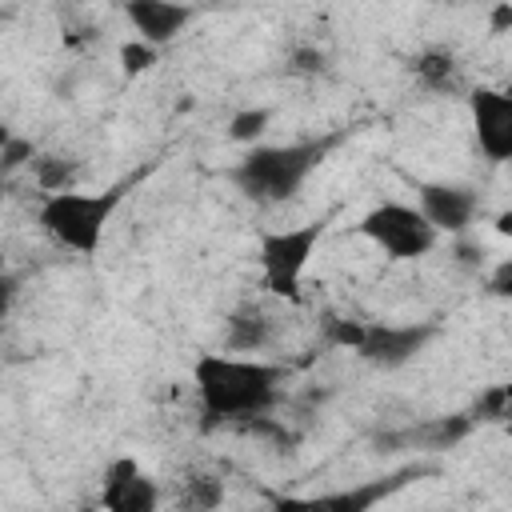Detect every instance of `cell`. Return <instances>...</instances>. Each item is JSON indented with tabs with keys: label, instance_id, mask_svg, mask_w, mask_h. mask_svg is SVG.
Segmentation results:
<instances>
[{
	"label": "cell",
	"instance_id": "6da1fadb",
	"mask_svg": "<svg viewBox=\"0 0 512 512\" xmlns=\"http://www.w3.org/2000/svg\"><path fill=\"white\" fill-rule=\"evenodd\" d=\"M288 384V368L272 364L264 356H240V352H200L192 360V392L200 404V416L208 428L220 424H248L268 416Z\"/></svg>",
	"mask_w": 512,
	"mask_h": 512
},
{
	"label": "cell",
	"instance_id": "7a4b0ae2",
	"mask_svg": "<svg viewBox=\"0 0 512 512\" xmlns=\"http://www.w3.org/2000/svg\"><path fill=\"white\" fill-rule=\"evenodd\" d=\"M328 156V140H288V144H256L244 148V156L228 168L232 188L260 204V208H276L288 204L308 176L324 164Z\"/></svg>",
	"mask_w": 512,
	"mask_h": 512
},
{
	"label": "cell",
	"instance_id": "3957f363",
	"mask_svg": "<svg viewBox=\"0 0 512 512\" xmlns=\"http://www.w3.org/2000/svg\"><path fill=\"white\" fill-rule=\"evenodd\" d=\"M128 196V184H108V188H64V192H44L36 204V228L64 252L72 256H96L104 248L108 224L120 212Z\"/></svg>",
	"mask_w": 512,
	"mask_h": 512
},
{
	"label": "cell",
	"instance_id": "277c9868",
	"mask_svg": "<svg viewBox=\"0 0 512 512\" xmlns=\"http://www.w3.org/2000/svg\"><path fill=\"white\" fill-rule=\"evenodd\" d=\"M328 236V220H304L288 228H268L256 240V268H260V288L276 300H296L300 284L312 268L316 248Z\"/></svg>",
	"mask_w": 512,
	"mask_h": 512
},
{
	"label": "cell",
	"instance_id": "5b68a950",
	"mask_svg": "<svg viewBox=\"0 0 512 512\" xmlns=\"http://www.w3.org/2000/svg\"><path fill=\"white\" fill-rule=\"evenodd\" d=\"M356 232L376 252H384L396 264H416V260L432 256L436 244H440V232L432 228V220L416 204H408V200H380V204H372L360 216Z\"/></svg>",
	"mask_w": 512,
	"mask_h": 512
},
{
	"label": "cell",
	"instance_id": "8992f818",
	"mask_svg": "<svg viewBox=\"0 0 512 512\" xmlns=\"http://www.w3.org/2000/svg\"><path fill=\"white\" fill-rule=\"evenodd\" d=\"M468 128L476 152L504 168L512 164V84H480L468 92Z\"/></svg>",
	"mask_w": 512,
	"mask_h": 512
},
{
	"label": "cell",
	"instance_id": "52a82bcc",
	"mask_svg": "<svg viewBox=\"0 0 512 512\" xmlns=\"http://www.w3.org/2000/svg\"><path fill=\"white\" fill-rule=\"evenodd\" d=\"M412 476H416V468H404V472L376 476V480H360V484H348V488L276 496L268 512H372L380 500H388L392 492H400Z\"/></svg>",
	"mask_w": 512,
	"mask_h": 512
},
{
	"label": "cell",
	"instance_id": "ba28073f",
	"mask_svg": "<svg viewBox=\"0 0 512 512\" xmlns=\"http://www.w3.org/2000/svg\"><path fill=\"white\" fill-rule=\"evenodd\" d=\"M160 504H164V488L136 456L108 460L96 492L100 512H160Z\"/></svg>",
	"mask_w": 512,
	"mask_h": 512
},
{
	"label": "cell",
	"instance_id": "9c48e42d",
	"mask_svg": "<svg viewBox=\"0 0 512 512\" xmlns=\"http://www.w3.org/2000/svg\"><path fill=\"white\" fill-rule=\"evenodd\" d=\"M428 340H432V324H368L364 320V336H360L356 356L392 372V368L408 364Z\"/></svg>",
	"mask_w": 512,
	"mask_h": 512
},
{
	"label": "cell",
	"instance_id": "30bf717a",
	"mask_svg": "<svg viewBox=\"0 0 512 512\" xmlns=\"http://www.w3.org/2000/svg\"><path fill=\"white\" fill-rule=\"evenodd\" d=\"M416 208L432 220V228L444 236H460L476 212H480V196L464 184H448V180H428L416 188Z\"/></svg>",
	"mask_w": 512,
	"mask_h": 512
},
{
	"label": "cell",
	"instance_id": "8fae6325",
	"mask_svg": "<svg viewBox=\"0 0 512 512\" xmlns=\"http://www.w3.org/2000/svg\"><path fill=\"white\" fill-rule=\"evenodd\" d=\"M124 20L132 24L136 40H144L152 48H164L196 20V8L192 4H172V0H128Z\"/></svg>",
	"mask_w": 512,
	"mask_h": 512
},
{
	"label": "cell",
	"instance_id": "7c38bea8",
	"mask_svg": "<svg viewBox=\"0 0 512 512\" xmlns=\"http://www.w3.org/2000/svg\"><path fill=\"white\" fill-rule=\"evenodd\" d=\"M268 340H272V316L260 304H240L224 320V352L256 356V352L268 348Z\"/></svg>",
	"mask_w": 512,
	"mask_h": 512
},
{
	"label": "cell",
	"instance_id": "4fadbf2b",
	"mask_svg": "<svg viewBox=\"0 0 512 512\" xmlns=\"http://www.w3.org/2000/svg\"><path fill=\"white\" fill-rule=\"evenodd\" d=\"M228 488L220 476L212 472H192L180 480V492H176V512H216L224 504Z\"/></svg>",
	"mask_w": 512,
	"mask_h": 512
},
{
	"label": "cell",
	"instance_id": "5bb4252c",
	"mask_svg": "<svg viewBox=\"0 0 512 512\" xmlns=\"http://www.w3.org/2000/svg\"><path fill=\"white\" fill-rule=\"evenodd\" d=\"M412 72L428 88H448L456 76V56L448 48H424L420 56H412Z\"/></svg>",
	"mask_w": 512,
	"mask_h": 512
},
{
	"label": "cell",
	"instance_id": "9a60e30c",
	"mask_svg": "<svg viewBox=\"0 0 512 512\" xmlns=\"http://www.w3.org/2000/svg\"><path fill=\"white\" fill-rule=\"evenodd\" d=\"M472 416L484 420V424H504V420H512V380L488 384V388L476 396Z\"/></svg>",
	"mask_w": 512,
	"mask_h": 512
},
{
	"label": "cell",
	"instance_id": "2e32d148",
	"mask_svg": "<svg viewBox=\"0 0 512 512\" xmlns=\"http://www.w3.org/2000/svg\"><path fill=\"white\" fill-rule=\"evenodd\" d=\"M268 124H272V112H268V108H244V112H232V116H228V140H232V144H248V148H256V140L264 136Z\"/></svg>",
	"mask_w": 512,
	"mask_h": 512
},
{
	"label": "cell",
	"instance_id": "e0dca14e",
	"mask_svg": "<svg viewBox=\"0 0 512 512\" xmlns=\"http://www.w3.org/2000/svg\"><path fill=\"white\" fill-rule=\"evenodd\" d=\"M484 292H488L492 300L512 304V252L500 256V260L488 268V276H484Z\"/></svg>",
	"mask_w": 512,
	"mask_h": 512
},
{
	"label": "cell",
	"instance_id": "ac0fdd59",
	"mask_svg": "<svg viewBox=\"0 0 512 512\" xmlns=\"http://www.w3.org/2000/svg\"><path fill=\"white\" fill-rule=\"evenodd\" d=\"M156 52H160V48H152V44H144V40L132 36V40L120 48V64H124L128 76H136V72H144V68L156 64Z\"/></svg>",
	"mask_w": 512,
	"mask_h": 512
},
{
	"label": "cell",
	"instance_id": "d6986e66",
	"mask_svg": "<svg viewBox=\"0 0 512 512\" xmlns=\"http://www.w3.org/2000/svg\"><path fill=\"white\" fill-rule=\"evenodd\" d=\"M4 172H12V168H20V164H28L32 168V140H20L16 132H4Z\"/></svg>",
	"mask_w": 512,
	"mask_h": 512
},
{
	"label": "cell",
	"instance_id": "ffe728a7",
	"mask_svg": "<svg viewBox=\"0 0 512 512\" xmlns=\"http://www.w3.org/2000/svg\"><path fill=\"white\" fill-rule=\"evenodd\" d=\"M492 232L504 236V240H512V208H504V212L492 216Z\"/></svg>",
	"mask_w": 512,
	"mask_h": 512
},
{
	"label": "cell",
	"instance_id": "44dd1931",
	"mask_svg": "<svg viewBox=\"0 0 512 512\" xmlns=\"http://www.w3.org/2000/svg\"><path fill=\"white\" fill-rule=\"evenodd\" d=\"M512 28V8H492V32H508Z\"/></svg>",
	"mask_w": 512,
	"mask_h": 512
}]
</instances>
